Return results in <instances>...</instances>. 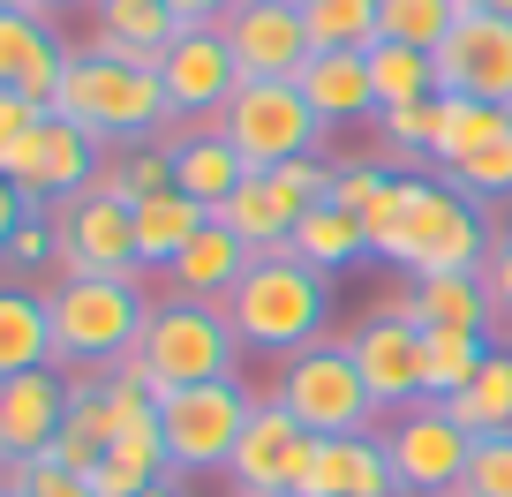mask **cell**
<instances>
[{
  "instance_id": "cell-41",
  "label": "cell",
  "mask_w": 512,
  "mask_h": 497,
  "mask_svg": "<svg viewBox=\"0 0 512 497\" xmlns=\"http://www.w3.org/2000/svg\"><path fill=\"white\" fill-rule=\"evenodd\" d=\"M384 189H392V174H384V166H332V204L347 211V219H362Z\"/></svg>"
},
{
  "instance_id": "cell-5",
  "label": "cell",
  "mask_w": 512,
  "mask_h": 497,
  "mask_svg": "<svg viewBox=\"0 0 512 497\" xmlns=\"http://www.w3.org/2000/svg\"><path fill=\"white\" fill-rule=\"evenodd\" d=\"M53 113H68L98 144H144L151 129H166L159 68H128V61H106V53H68V83H61Z\"/></svg>"
},
{
  "instance_id": "cell-51",
  "label": "cell",
  "mask_w": 512,
  "mask_h": 497,
  "mask_svg": "<svg viewBox=\"0 0 512 497\" xmlns=\"http://www.w3.org/2000/svg\"><path fill=\"white\" fill-rule=\"evenodd\" d=\"M144 497H181V482H174V475H166V482H159V490H144Z\"/></svg>"
},
{
  "instance_id": "cell-26",
  "label": "cell",
  "mask_w": 512,
  "mask_h": 497,
  "mask_svg": "<svg viewBox=\"0 0 512 497\" xmlns=\"http://www.w3.org/2000/svg\"><path fill=\"white\" fill-rule=\"evenodd\" d=\"M166 475H174V460H166V437H159V422H151V430L113 437L106 460L91 467V490L98 497H144V490H159Z\"/></svg>"
},
{
  "instance_id": "cell-39",
  "label": "cell",
  "mask_w": 512,
  "mask_h": 497,
  "mask_svg": "<svg viewBox=\"0 0 512 497\" xmlns=\"http://www.w3.org/2000/svg\"><path fill=\"white\" fill-rule=\"evenodd\" d=\"M437 106H445V98H415V106L377 113V121H384V144H392V151H422V159H430V144H437Z\"/></svg>"
},
{
  "instance_id": "cell-52",
  "label": "cell",
  "mask_w": 512,
  "mask_h": 497,
  "mask_svg": "<svg viewBox=\"0 0 512 497\" xmlns=\"http://www.w3.org/2000/svg\"><path fill=\"white\" fill-rule=\"evenodd\" d=\"M505 241H512V234H505Z\"/></svg>"
},
{
  "instance_id": "cell-6",
  "label": "cell",
  "mask_w": 512,
  "mask_h": 497,
  "mask_svg": "<svg viewBox=\"0 0 512 497\" xmlns=\"http://www.w3.org/2000/svg\"><path fill=\"white\" fill-rule=\"evenodd\" d=\"M272 400L287 407L309 437H369V422L384 415L339 339H317V347H302V354H279Z\"/></svg>"
},
{
  "instance_id": "cell-18",
  "label": "cell",
  "mask_w": 512,
  "mask_h": 497,
  "mask_svg": "<svg viewBox=\"0 0 512 497\" xmlns=\"http://www.w3.org/2000/svg\"><path fill=\"white\" fill-rule=\"evenodd\" d=\"M302 497H400L384 437H317V460L302 475Z\"/></svg>"
},
{
  "instance_id": "cell-4",
  "label": "cell",
  "mask_w": 512,
  "mask_h": 497,
  "mask_svg": "<svg viewBox=\"0 0 512 497\" xmlns=\"http://www.w3.org/2000/svg\"><path fill=\"white\" fill-rule=\"evenodd\" d=\"M234 324H226L219 302H189V294H174V302H159L144 317V339H136V354L128 362L144 369L151 400L159 392H181V385H219V377H234Z\"/></svg>"
},
{
  "instance_id": "cell-2",
  "label": "cell",
  "mask_w": 512,
  "mask_h": 497,
  "mask_svg": "<svg viewBox=\"0 0 512 497\" xmlns=\"http://www.w3.org/2000/svg\"><path fill=\"white\" fill-rule=\"evenodd\" d=\"M219 309H226L241 347L302 354V347H317L324 317H332V287H324V272H309L302 257H256Z\"/></svg>"
},
{
  "instance_id": "cell-30",
  "label": "cell",
  "mask_w": 512,
  "mask_h": 497,
  "mask_svg": "<svg viewBox=\"0 0 512 497\" xmlns=\"http://www.w3.org/2000/svg\"><path fill=\"white\" fill-rule=\"evenodd\" d=\"M512 129V106H482V98H445L437 106V144H430V159L445 166H460V159H475L490 136H505Z\"/></svg>"
},
{
  "instance_id": "cell-24",
  "label": "cell",
  "mask_w": 512,
  "mask_h": 497,
  "mask_svg": "<svg viewBox=\"0 0 512 497\" xmlns=\"http://www.w3.org/2000/svg\"><path fill=\"white\" fill-rule=\"evenodd\" d=\"M53 369V309L31 287H0V377Z\"/></svg>"
},
{
  "instance_id": "cell-28",
  "label": "cell",
  "mask_w": 512,
  "mask_h": 497,
  "mask_svg": "<svg viewBox=\"0 0 512 497\" xmlns=\"http://www.w3.org/2000/svg\"><path fill=\"white\" fill-rule=\"evenodd\" d=\"M452 422H460L467 437H497L512 430V347H490V362L475 369V385L452 392V400H437Z\"/></svg>"
},
{
  "instance_id": "cell-22",
  "label": "cell",
  "mask_w": 512,
  "mask_h": 497,
  "mask_svg": "<svg viewBox=\"0 0 512 497\" xmlns=\"http://www.w3.org/2000/svg\"><path fill=\"white\" fill-rule=\"evenodd\" d=\"M128 211H136V264H151V272H174L181 249L211 226V211L196 204V196H181V189L144 196V204H128Z\"/></svg>"
},
{
  "instance_id": "cell-23",
  "label": "cell",
  "mask_w": 512,
  "mask_h": 497,
  "mask_svg": "<svg viewBox=\"0 0 512 497\" xmlns=\"http://www.w3.org/2000/svg\"><path fill=\"white\" fill-rule=\"evenodd\" d=\"M211 219H219L249 257H287V241H294V219H287V204L272 196V181H264V174H249L219 211H211Z\"/></svg>"
},
{
  "instance_id": "cell-50",
  "label": "cell",
  "mask_w": 512,
  "mask_h": 497,
  "mask_svg": "<svg viewBox=\"0 0 512 497\" xmlns=\"http://www.w3.org/2000/svg\"><path fill=\"white\" fill-rule=\"evenodd\" d=\"M31 8L38 16H61V8H76V0H31Z\"/></svg>"
},
{
  "instance_id": "cell-21",
  "label": "cell",
  "mask_w": 512,
  "mask_h": 497,
  "mask_svg": "<svg viewBox=\"0 0 512 497\" xmlns=\"http://www.w3.org/2000/svg\"><path fill=\"white\" fill-rule=\"evenodd\" d=\"M249 181V166H241V151L226 144L219 129H189V136H174V189L181 196H196L204 211H219L226 196Z\"/></svg>"
},
{
  "instance_id": "cell-47",
  "label": "cell",
  "mask_w": 512,
  "mask_h": 497,
  "mask_svg": "<svg viewBox=\"0 0 512 497\" xmlns=\"http://www.w3.org/2000/svg\"><path fill=\"white\" fill-rule=\"evenodd\" d=\"M460 16H505L512 23V0H460Z\"/></svg>"
},
{
  "instance_id": "cell-8",
  "label": "cell",
  "mask_w": 512,
  "mask_h": 497,
  "mask_svg": "<svg viewBox=\"0 0 512 497\" xmlns=\"http://www.w3.org/2000/svg\"><path fill=\"white\" fill-rule=\"evenodd\" d=\"M256 400L219 377V385H181V392H159V437H166V460L174 475H204V467H226L234 460V437L249 430Z\"/></svg>"
},
{
  "instance_id": "cell-33",
  "label": "cell",
  "mask_w": 512,
  "mask_h": 497,
  "mask_svg": "<svg viewBox=\"0 0 512 497\" xmlns=\"http://www.w3.org/2000/svg\"><path fill=\"white\" fill-rule=\"evenodd\" d=\"M460 23V0H377V38L384 46H415L437 53Z\"/></svg>"
},
{
  "instance_id": "cell-32",
  "label": "cell",
  "mask_w": 512,
  "mask_h": 497,
  "mask_svg": "<svg viewBox=\"0 0 512 497\" xmlns=\"http://www.w3.org/2000/svg\"><path fill=\"white\" fill-rule=\"evenodd\" d=\"M369 83H377V113H392V106H415V98H445L437 91V61L430 53H415V46H369Z\"/></svg>"
},
{
  "instance_id": "cell-31",
  "label": "cell",
  "mask_w": 512,
  "mask_h": 497,
  "mask_svg": "<svg viewBox=\"0 0 512 497\" xmlns=\"http://www.w3.org/2000/svg\"><path fill=\"white\" fill-rule=\"evenodd\" d=\"M309 53H369L377 46V0H302Z\"/></svg>"
},
{
  "instance_id": "cell-19",
  "label": "cell",
  "mask_w": 512,
  "mask_h": 497,
  "mask_svg": "<svg viewBox=\"0 0 512 497\" xmlns=\"http://www.w3.org/2000/svg\"><path fill=\"white\" fill-rule=\"evenodd\" d=\"M392 317H407L415 332H490L497 302L482 287V272H452V279H415L392 302Z\"/></svg>"
},
{
  "instance_id": "cell-9",
  "label": "cell",
  "mask_w": 512,
  "mask_h": 497,
  "mask_svg": "<svg viewBox=\"0 0 512 497\" xmlns=\"http://www.w3.org/2000/svg\"><path fill=\"white\" fill-rule=\"evenodd\" d=\"M98 166H106V144H98V136H83L68 113H38V129L0 159V174L16 181V196L31 211H46V204H76L98 181Z\"/></svg>"
},
{
  "instance_id": "cell-37",
  "label": "cell",
  "mask_w": 512,
  "mask_h": 497,
  "mask_svg": "<svg viewBox=\"0 0 512 497\" xmlns=\"http://www.w3.org/2000/svg\"><path fill=\"white\" fill-rule=\"evenodd\" d=\"M272 196L287 204V219H302V211H317V204H332V166L324 159H287V166H272Z\"/></svg>"
},
{
  "instance_id": "cell-15",
  "label": "cell",
  "mask_w": 512,
  "mask_h": 497,
  "mask_svg": "<svg viewBox=\"0 0 512 497\" xmlns=\"http://www.w3.org/2000/svg\"><path fill=\"white\" fill-rule=\"evenodd\" d=\"M430 61H437V91L445 98L512 106V23L505 16H460Z\"/></svg>"
},
{
  "instance_id": "cell-16",
  "label": "cell",
  "mask_w": 512,
  "mask_h": 497,
  "mask_svg": "<svg viewBox=\"0 0 512 497\" xmlns=\"http://www.w3.org/2000/svg\"><path fill=\"white\" fill-rule=\"evenodd\" d=\"M347 354H354V369H362V385H369V400L377 407H415V400H430V347H422V332L407 317H369L362 332L347 339Z\"/></svg>"
},
{
  "instance_id": "cell-17",
  "label": "cell",
  "mask_w": 512,
  "mask_h": 497,
  "mask_svg": "<svg viewBox=\"0 0 512 497\" xmlns=\"http://www.w3.org/2000/svg\"><path fill=\"white\" fill-rule=\"evenodd\" d=\"M61 422H68V377L61 369L0 377V460H46Z\"/></svg>"
},
{
  "instance_id": "cell-12",
  "label": "cell",
  "mask_w": 512,
  "mask_h": 497,
  "mask_svg": "<svg viewBox=\"0 0 512 497\" xmlns=\"http://www.w3.org/2000/svg\"><path fill=\"white\" fill-rule=\"evenodd\" d=\"M309 460H317V437H309L279 400H256L249 430L234 437L226 475H234V497H302Z\"/></svg>"
},
{
  "instance_id": "cell-34",
  "label": "cell",
  "mask_w": 512,
  "mask_h": 497,
  "mask_svg": "<svg viewBox=\"0 0 512 497\" xmlns=\"http://www.w3.org/2000/svg\"><path fill=\"white\" fill-rule=\"evenodd\" d=\"M422 347H430V400L467 392L475 369L490 362V332H422Z\"/></svg>"
},
{
  "instance_id": "cell-36",
  "label": "cell",
  "mask_w": 512,
  "mask_h": 497,
  "mask_svg": "<svg viewBox=\"0 0 512 497\" xmlns=\"http://www.w3.org/2000/svg\"><path fill=\"white\" fill-rule=\"evenodd\" d=\"M445 181H452L460 196H475V204H497V196H512V129H505V136H490L475 159H460Z\"/></svg>"
},
{
  "instance_id": "cell-46",
  "label": "cell",
  "mask_w": 512,
  "mask_h": 497,
  "mask_svg": "<svg viewBox=\"0 0 512 497\" xmlns=\"http://www.w3.org/2000/svg\"><path fill=\"white\" fill-rule=\"evenodd\" d=\"M166 8H174L181 23H219L226 8H241V0H166Z\"/></svg>"
},
{
  "instance_id": "cell-13",
  "label": "cell",
  "mask_w": 512,
  "mask_h": 497,
  "mask_svg": "<svg viewBox=\"0 0 512 497\" xmlns=\"http://www.w3.org/2000/svg\"><path fill=\"white\" fill-rule=\"evenodd\" d=\"M211 31L226 38L241 83H294L309 61V31H302V0H241L226 8Z\"/></svg>"
},
{
  "instance_id": "cell-25",
  "label": "cell",
  "mask_w": 512,
  "mask_h": 497,
  "mask_svg": "<svg viewBox=\"0 0 512 497\" xmlns=\"http://www.w3.org/2000/svg\"><path fill=\"white\" fill-rule=\"evenodd\" d=\"M249 249H241L234 234H226L219 219L204 226V234L189 241V249H181V264H174V287L189 294V302H226V294L241 287V272H249Z\"/></svg>"
},
{
  "instance_id": "cell-1",
  "label": "cell",
  "mask_w": 512,
  "mask_h": 497,
  "mask_svg": "<svg viewBox=\"0 0 512 497\" xmlns=\"http://www.w3.org/2000/svg\"><path fill=\"white\" fill-rule=\"evenodd\" d=\"M362 234H369V257L400 264L415 279H452L490 264V226H482L475 196H460L452 181L392 174V189L362 211Z\"/></svg>"
},
{
  "instance_id": "cell-43",
  "label": "cell",
  "mask_w": 512,
  "mask_h": 497,
  "mask_svg": "<svg viewBox=\"0 0 512 497\" xmlns=\"http://www.w3.org/2000/svg\"><path fill=\"white\" fill-rule=\"evenodd\" d=\"M31 129H38V106H31L23 91H0V159H8Z\"/></svg>"
},
{
  "instance_id": "cell-11",
  "label": "cell",
  "mask_w": 512,
  "mask_h": 497,
  "mask_svg": "<svg viewBox=\"0 0 512 497\" xmlns=\"http://www.w3.org/2000/svg\"><path fill=\"white\" fill-rule=\"evenodd\" d=\"M384 452H392V475H400V497H452L467 482V460H475V437L445 415V407H407L392 430H384Z\"/></svg>"
},
{
  "instance_id": "cell-10",
  "label": "cell",
  "mask_w": 512,
  "mask_h": 497,
  "mask_svg": "<svg viewBox=\"0 0 512 497\" xmlns=\"http://www.w3.org/2000/svg\"><path fill=\"white\" fill-rule=\"evenodd\" d=\"M234 53L211 23H181V38L159 53V91H166V144L189 121H219V106L234 98Z\"/></svg>"
},
{
  "instance_id": "cell-49",
  "label": "cell",
  "mask_w": 512,
  "mask_h": 497,
  "mask_svg": "<svg viewBox=\"0 0 512 497\" xmlns=\"http://www.w3.org/2000/svg\"><path fill=\"white\" fill-rule=\"evenodd\" d=\"M0 16H38L31 0H0Z\"/></svg>"
},
{
  "instance_id": "cell-40",
  "label": "cell",
  "mask_w": 512,
  "mask_h": 497,
  "mask_svg": "<svg viewBox=\"0 0 512 497\" xmlns=\"http://www.w3.org/2000/svg\"><path fill=\"white\" fill-rule=\"evenodd\" d=\"M0 264H16V272H46V264H61V241H53V219H46V211H31V219L8 234Z\"/></svg>"
},
{
  "instance_id": "cell-42",
  "label": "cell",
  "mask_w": 512,
  "mask_h": 497,
  "mask_svg": "<svg viewBox=\"0 0 512 497\" xmlns=\"http://www.w3.org/2000/svg\"><path fill=\"white\" fill-rule=\"evenodd\" d=\"M23 497H98V490H91V475H76V467L31 460V475H23Z\"/></svg>"
},
{
  "instance_id": "cell-3",
  "label": "cell",
  "mask_w": 512,
  "mask_h": 497,
  "mask_svg": "<svg viewBox=\"0 0 512 497\" xmlns=\"http://www.w3.org/2000/svg\"><path fill=\"white\" fill-rule=\"evenodd\" d=\"M46 309H53V369L128 362L151 317L136 279H61V287H46Z\"/></svg>"
},
{
  "instance_id": "cell-20",
  "label": "cell",
  "mask_w": 512,
  "mask_h": 497,
  "mask_svg": "<svg viewBox=\"0 0 512 497\" xmlns=\"http://www.w3.org/2000/svg\"><path fill=\"white\" fill-rule=\"evenodd\" d=\"M294 83H302V98L317 106V121H362V113H377L369 53H309Z\"/></svg>"
},
{
  "instance_id": "cell-48",
  "label": "cell",
  "mask_w": 512,
  "mask_h": 497,
  "mask_svg": "<svg viewBox=\"0 0 512 497\" xmlns=\"http://www.w3.org/2000/svg\"><path fill=\"white\" fill-rule=\"evenodd\" d=\"M121 8H159V0H98V16H121Z\"/></svg>"
},
{
  "instance_id": "cell-7",
  "label": "cell",
  "mask_w": 512,
  "mask_h": 497,
  "mask_svg": "<svg viewBox=\"0 0 512 497\" xmlns=\"http://www.w3.org/2000/svg\"><path fill=\"white\" fill-rule=\"evenodd\" d=\"M211 129L241 151L249 174H272L287 159H317V106L302 98V83H234V98L219 106Z\"/></svg>"
},
{
  "instance_id": "cell-14",
  "label": "cell",
  "mask_w": 512,
  "mask_h": 497,
  "mask_svg": "<svg viewBox=\"0 0 512 497\" xmlns=\"http://www.w3.org/2000/svg\"><path fill=\"white\" fill-rule=\"evenodd\" d=\"M61 279H136V211L83 189L61 204Z\"/></svg>"
},
{
  "instance_id": "cell-44",
  "label": "cell",
  "mask_w": 512,
  "mask_h": 497,
  "mask_svg": "<svg viewBox=\"0 0 512 497\" xmlns=\"http://www.w3.org/2000/svg\"><path fill=\"white\" fill-rule=\"evenodd\" d=\"M482 287H490V302L512 317V241H497V249H490V264H482Z\"/></svg>"
},
{
  "instance_id": "cell-29",
  "label": "cell",
  "mask_w": 512,
  "mask_h": 497,
  "mask_svg": "<svg viewBox=\"0 0 512 497\" xmlns=\"http://www.w3.org/2000/svg\"><path fill=\"white\" fill-rule=\"evenodd\" d=\"M287 257H302L309 272H339V264L369 257V234H362V219H347L339 204H317V211H302V219H294Z\"/></svg>"
},
{
  "instance_id": "cell-27",
  "label": "cell",
  "mask_w": 512,
  "mask_h": 497,
  "mask_svg": "<svg viewBox=\"0 0 512 497\" xmlns=\"http://www.w3.org/2000/svg\"><path fill=\"white\" fill-rule=\"evenodd\" d=\"M181 38V16L174 8H121V16H98V38L91 53H106V61H128V68H159V53Z\"/></svg>"
},
{
  "instance_id": "cell-45",
  "label": "cell",
  "mask_w": 512,
  "mask_h": 497,
  "mask_svg": "<svg viewBox=\"0 0 512 497\" xmlns=\"http://www.w3.org/2000/svg\"><path fill=\"white\" fill-rule=\"evenodd\" d=\"M23 219H31V204H23V196H16V181L0 174V249H8V234H16Z\"/></svg>"
},
{
  "instance_id": "cell-35",
  "label": "cell",
  "mask_w": 512,
  "mask_h": 497,
  "mask_svg": "<svg viewBox=\"0 0 512 497\" xmlns=\"http://www.w3.org/2000/svg\"><path fill=\"white\" fill-rule=\"evenodd\" d=\"M46 53H61L46 16H0V91H23Z\"/></svg>"
},
{
  "instance_id": "cell-38",
  "label": "cell",
  "mask_w": 512,
  "mask_h": 497,
  "mask_svg": "<svg viewBox=\"0 0 512 497\" xmlns=\"http://www.w3.org/2000/svg\"><path fill=\"white\" fill-rule=\"evenodd\" d=\"M452 497H512V430L475 437V460H467V482Z\"/></svg>"
}]
</instances>
